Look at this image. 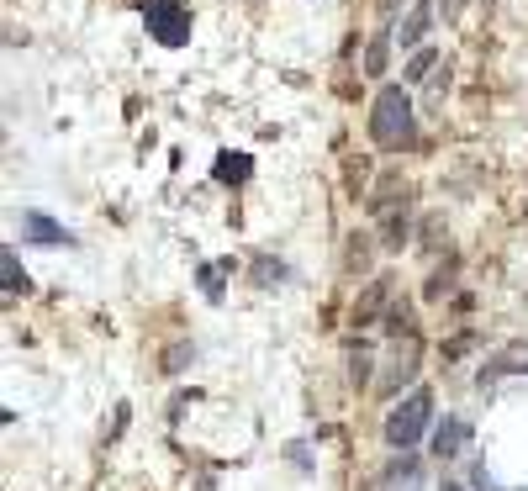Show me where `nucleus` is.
<instances>
[{"mask_svg": "<svg viewBox=\"0 0 528 491\" xmlns=\"http://www.w3.org/2000/svg\"><path fill=\"white\" fill-rule=\"evenodd\" d=\"M22 238L27 243H59V249H64V243H74V233L59 228V222L43 217V212H22Z\"/></svg>", "mask_w": 528, "mask_h": 491, "instance_id": "obj_5", "label": "nucleus"}, {"mask_svg": "<svg viewBox=\"0 0 528 491\" xmlns=\"http://www.w3.org/2000/svg\"><path fill=\"white\" fill-rule=\"evenodd\" d=\"M433 64H439V53H433V48H423V53H418V59H412V64H407V85H418V80H423V74H428Z\"/></svg>", "mask_w": 528, "mask_h": 491, "instance_id": "obj_12", "label": "nucleus"}, {"mask_svg": "<svg viewBox=\"0 0 528 491\" xmlns=\"http://www.w3.org/2000/svg\"><path fill=\"white\" fill-rule=\"evenodd\" d=\"M391 43H396V37H391V32H381V37H375V43L365 48V74H386V59H391Z\"/></svg>", "mask_w": 528, "mask_h": 491, "instance_id": "obj_11", "label": "nucleus"}, {"mask_svg": "<svg viewBox=\"0 0 528 491\" xmlns=\"http://www.w3.org/2000/svg\"><path fill=\"white\" fill-rule=\"evenodd\" d=\"M444 491H460V486H455V481H444Z\"/></svg>", "mask_w": 528, "mask_h": 491, "instance_id": "obj_20", "label": "nucleus"}, {"mask_svg": "<svg viewBox=\"0 0 528 491\" xmlns=\"http://www.w3.org/2000/svg\"><path fill=\"white\" fill-rule=\"evenodd\" d=\"M291 460H296L301 470H312V465H307V460H312V449H307V444H291Z\"/></svg>", "mask_w": 528, "mask_h": 491, "instance_id": "obj_18", "label": "nucleus"}, {"mask_svg": "<svg viewBox=\"0 0 528 491\" xmlns=\"http://www.w3.org/2000/svg\"><path fill=\"white\" fill-rule=\"evenodd\" d=\"M0 286H6V296H27V291H32L27 270L16 264V249H6V254H0Z\"/></svg>", "mask_w": 528, "mask_h": 491, "instance_id": "obj_8", "label": "nucleus"}, {"mask_svg": "<svg viewBox=\"0 0 528 491\" xmlns=\"http://www.w3.org/2000/svg\"><path fill=\"white\" fill-rule=\"evenodd\" d=\"M428 423H433V391L428 386H412L402 402L386 412V444L391 449H412L428 433Z\"/></svg>", "mask_w": 528, "mask_h": 491, "instance_id": "obj_3", "label": "nucleus"}, {"mask_svg": "<svg viewBox=\"0 0 528 491\" xmlns=\"http://www.w3.org/2000/svg\"><path fill=\"white\" fill-rule=\"evenodd\" d=\"M201 286L212 301H222V270H212V264H201Z\"/></svg>", "mask_w": 528, "mask_h": 491, "instance_id": "obj_14", "label": "nucleus"}, {"mask_svg": "<svg viewBox=\"0 0 528 491\" xmlns=\"http://www.w3.org/2000/svg\"><path fill=\"white\" fill-rule=\"evenodd\" d=\"M418 138V122H412V101L402 85H386L370 106V143L386 148V154H402Z\"/></svg>", "mask_w": 528, "mask_h": 491, "instance_id": "obj_1", "label": "nucleus"}, {"mask_svg": "<svg viewBox=\"0 0 528 491\" xmlns=\"http://www.w3.org/2000/svg\"><path fill=\"white\" fill-rule=\"evenodd\" d=\"M381 491H423V465L412 460V455H402L386 476H381Z\"/></svg>", "mask_w": 528, "mask_h": 491, "instance_id": "obj_7", "label": "nucleus"}, {"mask_svg": "<svg viewBox=\"0 0 528 491\" xmlns=\"http://www.w3.org/2000/svg\"><path fill=\"white\" fill-rule=\"evenodd\" d=\"M444 90H449V69H439V74H433V85H428V96H433V101H444Z\"/></svg>", "mask_w": 528, "mask_h": 491, "instance_id": "obj_17", "label": "nucleus"}, {"mask_svg": "<svg viewBox=\"0 0 528 491\" xmlns=\"http://www.w3.org/2000/svg\"><path fill=\"white\" fill-rule=\"evenodd\" d=\"M396 6H402V0H381V16H386V22L396 16Z\"/></svg>", "mask_w": 528, "mask_h": 491, "instance_id": "obj_19", "label": "nucleus"}, {"mask_svg": "<svg viewBox=\"0 0 528 491\" xmlns=\"http://www.w3.org/2000/svg\"><path fill=\"white\" fill-rule=\"evenodd\" d=\"M143 16H148V37L164 48H185L191 43V11L180 0H143Z\"/></svg>", "mask_w": 528, "mask_h": 491, "instance_id": "obj_4", "label": "nucleus"}, {"mask_svg": "<svg viewBox=\"0 0 528 491\" xmlns=\"http://www.w3.org/2000/svg\"><path fill=\"white\" fill-rule=\"evenodd\" d=\"M465 439H470V423H465V418H444L439 428H433V455H439V460L460 455Z\"/></svg>", "mask_w": 528, "mask_h": 491, "instance_id": "obj_6", "label": "nucleus"}, {"mask_svg": "<svg viewBox=\"0 0 528 491\" xmlns=\"http://www.w3.org/2000/svg\"><path fill=\"white\" fill-rule=\"evenodd\" d=\"M365 264H370V238L354 233L349 238V270H365Z\"/></svg>", "mask_w": 528, "mask_h": 491, "instance_id": "obj_13", "label": "nucleus"}, {"mask_svg": "<svg viewBox=\"0 0 528 491\" xmlns=\"http://www.w3.org/2000/svg\"><path fill=\"white\" fill-rule=\"evenodd\" d=\"M254 175V159L249 154H217V180L222 185H243Z\"/></svg>", "mask_w": 528, "mask_h": 491, "instance_id": "obj_10", "label": "nucleus"}, {"mask_svg": "<svg viewBox=\"0 0 528 491\" xmlns=\"http://www.w3.org/2000/svg\"><path fill=\"white\" fill-rule=\"evenodd\" d=\"M185 360H191V344H175V349H169V354H164V370H169V375H175V370H180Z\"/></svg>", "mask_w": 528, "mask_h": 491, "instance_id": "obj_15", "label": "nucleus"}, {"mask_svg": "<svg viewBox=\"0 0 528 491\" xmlns=\"http://www.w3.org/2000/svg\"><path fill=\"white\" fill-rule=\"evenodd\" d=\"M386 328H391V360H386V370H381V381H375V391L396 396V391H402V381H412V370H418L423 338H418V328L407 323V312L396 307V301L386 307Z\"/></svg>", "mask_w": 528, "mask_h": 491, "instance_id": "obj_2", "label": "nucleus"}, {"mask_svg": "<svg viewBox=\"0 0 528 491\" xmlns=\"http://www.w3.org/2000/svg\"><path fill=\"white\" fill-rule=\"evenodd\" d=\"M470 486H476V491H497V481L486 476V465H470Z\"/></svg>", "mask_w": 528, "mask_h": 491, "instance_id": "obj_16", "label": "nucleus"}, {"mask_svg": "<svg viewBox=\"0 0 528 491\" xmlns=\"http://www.w3.org/2000/svg\"><path fill=\"white\" fill-rule=\"evenodd\" d=\"M428 22H433V6H428V0H418V6H412V16L402 22V32H396V43H402V48H418V37L428 32Z\"/></svg>", "mask_w": 528, "mask_h": 491, "instance_id": "obj_9", "label": "nucleus"}]
</instances>
